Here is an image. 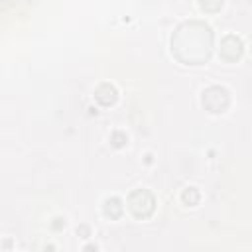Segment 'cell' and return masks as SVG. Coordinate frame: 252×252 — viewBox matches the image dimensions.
<instances>
[{
	"label": "cell",
	"instance_id": "7a4b0ae2",
	"mask_svg": "<svg viewBox=\"0 0 252 252\" xmlns=\"http://www.w3.org/2000/svg\"><path fill=\"white\" fill-rule=\"evenodd\" d=\"M154 197H152V193L150 191H146V189H138V191H134L130 197H128V209L132 211V215L134 217H138V219H146V217H150L152 213H154Z\"/></svg>",
	"mask_w": 252,
	"mask_h": 252
},
{
	"label": "cell",
	"instance_id": "6da1fadb",
	"mask_svg": "<svg viewBox=\"0 0 252 252\" xmlns=\"http://www.w3.org/2000/svg\"><path fill=\"white\" fill-rule=\"evenodd\" d=\"M213 47V32L205 22H185L171 37V53L185 65H201L209 59Z\"/></svg>",
	"mask_w": 252,
	"mask_h": 252
},
{
	"label": "cell",
	"instance_id": "5b68a950",
	"mask_svg": "<svg viewBox=\"0 0 252 252\" xmlns=\"http://www.w3.org/2000/svg\"><path fill=\"white\" fill-rule=\"evenodd\" d=\"M201 10L205 12H217L220 6H222V0H201Z\"/></svg>",
	"mask_w": 252,
	"mask_h": 252
},
{
	"label": "cell",
	"instance_id": "3957f363",
	"mask_svg": "<svg viewBox=\"0 0 252 252\" xmlns=\"http://www.w3.org/2000/svg\"><path fill=\"white\" fill-rule=\"evenodd\" d=\"M203 106L209 112H224L228 106V91L222 87H209L203 93Z\"/></svg>",
	"mask_w": 252,
	"mask_h": 252
},
{
	"label": "cell",
	"instance_id": "277c9868",
	"mask_svg": "<svg viewBox=\"0 0 252 252\" xmlns=\"http://www.w3.org/2000/svg\"><path fill=\"white\" fill-rule=\"evenodd\" d=\"M242 55V41L236 35H224L220 39V57L226 61H236Z\"/></svg>",
	"mask_w": 252,
	"mask_h": 252
}]
</instances>
